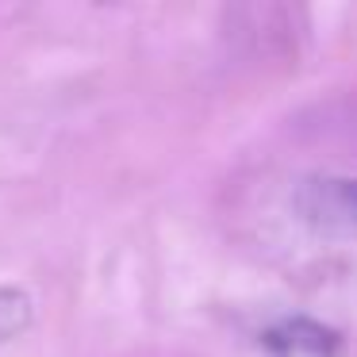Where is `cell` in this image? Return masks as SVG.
<instances>
[{
    "label": "cell",
    "mask_w": 357,
    "mask_h": 357,
    "mask_svg": "<svg viewBox=\"0 0 357 357\" xmlns=\"http://www.w3.org/2000/svg\"><path fill=\"white\" fill-rule=\"evenodd\" d=\"M292 211L319 238H357V177L315 173V177L296 181Z\"/></svg>",
    "instance_id": "6da1fadb"
},
{
    "label": "cell",
    "mask_w": 357,
    "mask_h": 357,
    "mask_svg": "<svg viewBox=\"0 0 357 357\" xmlns=\"http://www.w3.org/2000/svg\"><path fill=\"white\" fill-rule=\"evenodd\" d=\"M261 346L269 357H346L342 334L307 315H292V319L265 326Z\"/></svg>",
    "instance_id": "7a4b0ae2"
}]
</instances>
